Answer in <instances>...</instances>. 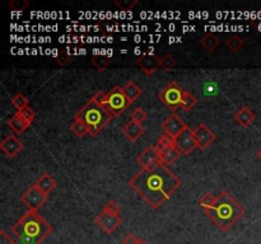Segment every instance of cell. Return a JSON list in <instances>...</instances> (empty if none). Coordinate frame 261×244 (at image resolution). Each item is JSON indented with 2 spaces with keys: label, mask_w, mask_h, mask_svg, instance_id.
I'll return each instance as SVG.
<instances>
[{
  "label": "cell",
  "mask_w": 261,
  "mask_h": 244,
  "mask_svg": "<svg viewBox=\"0 0 261 244\" xmlns=\"http://www.w3.org/2000/svg\"><path fill=\"white\" fill-rule=\"evenodd\" d=\"M129 186L152 209H158L180 188L181 181L167 165L161 164L153 170L141 169L130 179Z\"/></svg>",
  "instance_id": "cell-1"
},
{
  "label": "cell",
  "mask_w": 261,
  "mask_h": 244,
  "mask_svg": "<svg viewBox=\"0 0 261 244\" xmlns=\"http://www.w3.org/2000/svg\"><path fill=\"white\" fill-rule=\"evenodd\" d=\"M49 224L37 211L28 210L12 227V233L20 244H41L52 233Z\"/></svg>",
  "instance_id": "cell-2"
},
{
  "label": "cell",
  "mask_w": 261,
  "mask_h": 244,
  "mask_svg": "<svg viewBox=\"0 0 261 244\" xmlns=\"http://www.w3.org/2000/svg\"><path fill=\"white\" fill-rule=\"evenodd\" d=\"M204 213L222 232H228L245 215V209L228 192H221L215 204Z\"/></svg>",
  "instance_id": "cell-3"
},
{
  "label": "cell",
  "mask_w": 261,
  "mask_h": 244,
  "mask_svg": "<svg viewBox=\"0 0 261 244\" xmlns=\"http://www.w3.org/2000/svg\"><path fill=\"white\" fill-rule=\"evenodd\" d=\"M112 118L114 117L107 112L104 107L98 106L92 99L87 102L86 106L79 109L74 116V120L82 121L87 125L91 136H97L101 130L107 126V124Z\"/></svg>",
  "instance_id": "cell-4"
},
{
  "label": "cell",
  "mask_w": 261,
  "mask_h": 244,
  "mask_svg": "<svg viewBox=\"0 0 261 244\" xmlns=\"http://www.w3.org/2000/svg\"><path fill=\"white\" fill-rule=\"evenodd\" d=\"M130 104H131V102L127 98L123 88L116 85L107 93L105 109H106L112 117H118V116H120L121 113L127 111Z\"/></svg>",
  "instance_id": "cell-5"
},
{
  "label": "cell",
  "mask_w": 261,
  "mask_h": 244,
  "mask_svg": "<svg viewBox=\"0 0 261 244\" xmlns=\"http://www.w3.org/2000/svg\"><path fill=\"white\" fill-rule=\"evenodd\" d=\"M185 90L178 85L177 81H171L167 86H164L163 89L159 92L158 98L159 101L168 107L172 112H175L176 109L181 108V103H182V97H184Z\"/></svg>",
  "instance_id": "cell-6"
},
{
  "label": "cell",
  "mask_w": 261,
  "mask_h": 244,
  "mask_svg": "<svg viewBox=\"0 0 261 244\" xmlns=\"http://www.w3.org/2000/svg\"><path fill=\"white\" fill-rule=\"evenodd\" d=\"M20 201L23 202L31 211H37L41 206H43L47 202V195L41 192L37 187L33 184V186L29 187L23 195L20 196Z\"/></svg>",
  "instance_id": "cell-7"
},
{
  "label": "cell",
  "mask_w": 261,
  "mask_h": 244,
  "mask_svg": "<svg viewBox=\"0 0 261 244\" xmlns=\"http://www.w3.org/2000/svg\"><path fill=\"white\" fill-rule=\"evenodd\" d=\"M136 162L141 167V169L153 170L157 167H159L162 163L161 155L157 152L155 147H148L145 150L140 153L136 158Z\"/></svg>",
  "instance_id": "cell-8"
},
{
  "label": "cell",
  "mask_w": 261,
  "mask_h": 244,
  "mask_svg": "<svg viewBox=\"0 0 261 244\" xmlns=\"http://www.w3.org/2000/svg\"><path fill=\"white\" fill-rule=\"evenodd\" d=\"M96 224L98 225V228L104 233L112 234L123 224V219L120 218V215L110 214L107 211H105V210H102V213L96 218Z\"/></svg>",
  "instance_id": "cell-9"
},
{
  "label": "cell",
  "mask_w": 261,
  "mask_h": 244,
  "mask_svg": "<svg viewBox=\"0 0 261 244\" xmlns=\"http://www.w3.org/2000/svg\"><path fill=\"white\" fill-rule=\"evenodd\" d=\"M175 141L176 145H177V148L181 150L182 154H191V153L195 150V148H198V143H196L194 131H192L189 126L181 132L180 135L175 139Z\"/></svg>",
  "instance_id": "cell-10"
},
{
  "label": "cell",
  "mask_w": 261,
  "mask_h": 244,
  "mask_svg": "<svg viewBox=\"0 0 261 244\" xmlns=\"http://www.w3.org/2000/svg\"><path fill=\"white\" fill-rule=\"evenodd\" d=\"M186 127L187 125L185 124L184 121L181 120L176 113H172L171 116H168V117L163 121V124H162V129H163L164 134L172 136L173 139L177 138Z\"/></svg>",
  "instance_id": "cell-11"
},
{
  "label": "cell",
  "mask_w": 261,
  "mask_h": 244,
  "mask_svg": "<svg viewBox=\"0 0 261 244\" xmlns=\"http://www.w3.org/2000/svg\"><path fill=\"white\" fill-rule=\"evenodd\" d=\"M136 65L143 70L144 74L152 75L158 68H161V59L154 54H143L136 59Z\"/></svg>",
  "instance_id": "cell-12"
},
{
  "label": "cell",
  "mask_w": 261,
  "mask_h": 244,
  "mask_svg": "<svg viewBox=\"0 0 261 244\" xmlns=\"http://www.w3.org/2000/svg\"><path fill=\"white\" fill-rule=\"evenodd\" d=\"M194 135H195L196 143H198V148L200 150L207 149L210 144L214 143L215 135L214 132H212V130L208 126H205L204 124H200L195 130H194Z\"/></svg>",
  "instance_id": "cell-13"
},
{
  "label": "cell",
  "mask_w": 261,
  "mask_h": 244,
  "mask_svg": "<svg viewBox=\"0 0 261 244\" xmlns=\"http://www.w3.org/2000/svg\"><path fill=\"white\" fill-rule=\"evenodd\" d=\"M0 149L8 158H14L15 155L19 154L20 150L23 149V143L15 135H9L1 141Z\"/></svg>",
  "instance_id": "cell-14"
},
{
  "label": "cell",
  "mask_w": 261,
  "mask_h": 244,
  "mask_svg": "<svg viewBox=\"0 0 261 244\" xmlns=\"http://www.w3.org/2000/svg\"><path fill=\"white\" fill-rule=\"evenodd\" d=\"M155 149H157V148H155ZM157 152L159 153V155H161L162 163H163L164 165H167V167H168V165H171V164L175 163V162L177 161L178 158H180V155L182 154L176 144H175V145H172V147L157 149Z\"/></svg>",
  "instance_id": "cell-15"
},
{
  "label": "cell",
  "mask_w": 261,
  "mask_h": 244,
  "mask_svg": "<svg viewBox=\"0 0 261 244\" xmlns=\"http://www.w3.org/2000/svg\"><path fill=\"white\" fill-rule=\"evenodd\" d=\"M123 132L124 135L127 136L130 141L135 143V141H138L139 139L144 135L145 129L143 127V125L136 124L134 121H130V122H128V124L123 127Z\"/></svg>",
  "instance_id": "cell-16"
},
{
  "label": "cell",
  "mask_w": 261,
  "mask_h": 244,
  "mask_svg": "<svg viewBox=\"0 0 261 244\" xmlns=\"http://www.w3.org/2000/svg\"><path fill=\"white\" fill-rule=\"evenodd\" d=\"M256 116L255 113L249 108V107L244 106L241 108L238 109L237 112L235 115V120L238 125L241 127H249L250 125L253 124L254 121H255Z\"/></svg>",
  "instance_id": "cell-17"
},
{
  "label": "cell",
  "mask_w": 261,
  "mask_h": 244,
  "mask_svg": "<svg viewBox=\"0 0 261 244\" xmlns=\"http://www.w3.org/2000/svg\"><path fill=\"white\" fill-rule=\"evenodd\" d=\"M35 186L37 187L41 192H43L45 195H49V193H51L52 191L55 190V187H56V181H55L52 177H50L47 173H43L40 178L37 179Z\"/></svg>",
  "instance_id": "cell-18"
},
{
  "label": "cell",
  "mask_w": 261,
  "mask_h": 244,
  "mask_svg": "<svg viewBox=\"0 0 261 244\" xmlns=\"http://www.w3.org/2000/svg\"><path fill=\"white\" fill-rule=\"evenodd\" d=\"M8 126L13 130L17 134H23L27 129L29 127V125L26 124V121L23 118L20 117L19 113L15 112L12 117L9 118L8 121Z\"/></svg>",
  "instance_id": "cell-19"
},
{
  "label": "cell",
  "mask_w": 261,
  "mask_h": 244,
  "mask_svg": "<svg viewBox=\"0 0 261 244\" xmlns=\"http://www.w3.org/2000/svg\"><path fill=\"white\" fill-rule=\"evenodd\" d=\"M123 90L124 93H125V95H127L128 99H129L131 103L136 101V99L141 95V89L134 83V81H129V83L125 84V85L123 86Z\"/></svg>",
  "instance_id": "cell-20"
},
{
  "label": "cell",
  "mask_w": 261,
  "mask_h": 244,
  "mask_svg": "<svg viewBox=\"0 0 261 244\" xmlns=\"http://www.w3.org/2000/svg\"><path fill=\"white\" fill-rule=\"evenodd\" d=\"M219 43H221L219 38L215 35H213V33H208V35L204 36L200 41V45L204 49L207 50L208 52L214 51V50L219 46Z\"/></svg>",
  "instance_id": "cell-21"
},
{
  "label": "cell",
  "mask_w": 261,
  "mask_h": 244,
  "mask_svg": "<svg viewBox=\"0 0 261 244\" xmlns=\"http://www.w3.org/2000/svg\"><path fill=\"white\" fill-rule=\"evenodd\" d=\"M92 64L98 70H106L112 64V58L106 55H95L92 58Z\"/></svg>",
  "instance_id": "cell-22"
},
{
  "label": "cell",
  "mask_w": 261,
  "mask_h": 244,
  "mask_svg": "<svg viewBox=\"0 0 261 244\" xmlns=\"http://www.w3.org/2000/svg\"><path fill=\"white\" fill-rule=\"evenodd\" d=\"M70 130L74 132L75 135L79 136V138H83V136L89 135L88 127H87V125L84 124V122H82V121L74 120V122H73L72 126H70Z\"/></svg>",
  "instance_id": "cell-23"
},
{
  "label": "cell",
  "mask_w": 261,
  "mask_h": 244,
  "mask_svg": "<svg viewBox=\"0 0 261 244\" xmlns=\"http://www.w3.org/2000/svg\"><path fill=\"white\" fill-rule=\"evenodd\" d=\"M196 103H198V99H196L191 93L185 90L184 97H182V103H181V108L187 112V111H190L191 108H194V107L196 106Z\"/></svg>",
  "instance_id": "cell-24"
},
{
  "label": "cell",
  "mask_w": 261,
  "mask_h": 244,
  "mask_svg": "<svg viewBox=\"0 0 261 244\" xmlns=\"http://www.w3.org/2000/svg\"><path fill=\"white\" fill-rule=\"evenodd\" d=\"M12 104L17 108V111H22L23 108L28 107V99L22 93H17L14 97L12 98Z\"/></svg>",
  "instance_id": "cell-25"
},
{
  "label": "cell",
  "mask_w": 261,
  "mask_h": 244,
  "mask_svg": "<svg viewBox=\"0 0 261 244\" xmlns=\"http://www.w3.org/2000/svg\"><path fill=\"white\" fill-rule=\"evenodd\" d=\"M176 141L175 139L172 138V136L167 135V134H164L163 135L159 136V139H158L157 144H155L154 147L157 148V149H162V148H168V147H172V145H175Z\"/></svg>",
  "instance_id": "cell-26"
},
{
  "label": "cell",
  "mask_w": 261,
  "mask_h": 244,
  "mask_svg": "<svg viewBox=\"0 0 261 244\" xmlns=\"http://www.w3.org/2000/svg\"><path fill=\"white\" fill-rule=\"evenodd\" d=\"M18 113H19V116L22 118H23L24 121H26V124L29 125L31 126L32 122L35 121V117H36V113L35 111L31 108V107H26V108H23L22 111H17Z\"/></svg>",
  "instance_id": "cell-27"
},
{
  "label": "cell",
  "mask_w": 261,
  "mask_h": 244,
  "mask_svg": "<svg viewBox=\"0 0 261 244\" xmlns=\"http://www.w3.org/2000/svg\"><path fill=\"white\" fill-rule=\"evenodd\" d=\"M176 65H177V61H176V59L173 58V56H171V55H166V56H163V58L161 59V68L163 70H166V72L172 70Z\"/></svg>",
  "instance_id": "cell-28"
},
{
  "label": "cell",
  "mask_w": 261,
  "mask_h": 244,
  "mask_svg": "<svg viewBox=\"0 0 261 244\" xmlns=\"http://www.w3.org/2000/svg\"><path fill=\"white\" fill-rule=\"evenodd\" d=\"M146 117H148V115H146V112L143 108H135L134 111L130 113V118H131V121H134V122L140 125L145 121Z\"/></svg>",
  "instance_id": "cell-29"
},
{
  "label": "cell",
  "mask_w": 261,
  "mask_h": 244,
  "mask_svg": "<svg viewBox=\"0 0 261 244\" xmlns=\"http://www.w3.org/2000/svg\"><path fill=\"white\" fill-rule=\"evenodd\" d=\"M227 46H228V49L236 52L238 51V50L242 49V46H244V41L238 37V36H232V37H230V40L227 41Z\"/></svg>",
  "instance_id": "cell-30"
},
{
  "label": "cell",
  "mask_w": 261,
  "mask_h": 244,
  "mask_svg": "<svg viewBox=\"0 0 261 244\" xmlns=\"http://www.w3.org/2000/svg\"><path fill=\"white\" fill-rule=\"evenodd\" d=\"M199 204H200V206L203 207L204 210L210 209V207L215 204V197L212 195V193H205L204 196H201Z\"/></svg>",
  "instance_id": "cell-31"
},
{
  "label": "cell",
  "mask_w": 261,
  "mask_h": 244,
  "mask_svg": "<svg viewBox=\"0 0 261 244\" xmlns=\"http://www.w3.org/2000/svg\"><path fill=\"white\" fill-rule=\"evenodd\" d=\"M8 5L10 6L12 10H15V12H22L24 9L28 6V1L27 0H10L8 3Z\"/></svg>",
  "instance_id": "cell-32"
},
{
  "label": "cell",
  "mask_w": 261,
  "mask_h": 244,
  "mask_svg": "<svg viewBox=\"0 0 261 244\" xmlns=\"http://www.w3.org/2000/svg\"><path fill=\"white\" fill-rule=\"evenodd\" d=\"M115 4L121 10H131L138 4V1L136 0H116Z\"/></svg>",
  "instance_id": "cell-33"
},
{
  "label": "cell",
  "mask_w": 261,
  "mask_h": 244,
  "mask_svg": "<svg viewBox=\"0 0 261 244\" xmlns=\"http://www.w3.org/2000/svg\"><path fill=\"white\" fill-rule=\"evenodd\" d=\"M56 61H58V64L60 66H65L69 64L70 55H69V52L66 51V49L60 50V51L58 52V55H56Z\"/></svg>",
  "instance_id": "cell-34"
},
{
  "label": "cell",
  "mask_w": 261,
  "mask_h": 244,
  "mask_svg": "<svg viewBox=\"0 0 261 244\" xmlns=\"http://www.w3.org/2000/svg\"><path fill=\"white\" fill-rule=\"evenodd\" d=\"M104 210L110 214H115V215H119L121 211V207L116 201H110L109 204L104 207Z\"/></svg>",
  "instance_id": "cell-35"
},
{
  "label": "cell",
  "mask_w": 261,
  "mask_h": 244,
  "mask_svg": "<svg viewBox=\"0 0 261 244\" xmlns=\"http://www.w3.org/2000/svg\"><path fill=\"white\" fill-rule=\"evenodd\" d=\"M106 98H107V93H105V92H102V90H100V92H97L95 95H93L92 101L96 102V103H97L98 106L104 107V108H105V103H106Z\"/></svg>",
  "instance_id": "cell-36"
},
{
  "label": "cell",
  "mask_w": 261,
  "mask_h": 244,
  "mask_svg": "<svg viewBox=\"0 0 261 244\" xmlns=\"http://www.w3.org/2000/svg\"><path fill=\"white\" fill-rule=\"evenodd\" d=\"M0 244H17L4 230H0Z\"/></svg>",
  "instance_id": "cell-37"
},
{
  "label": "cell",
  "mask_w": 261,
  "mask_h": 244,
  "mask_svg": "<svg viewBox=\"0 0 261 244\" xmlns=\"http://www.w3.org/2000/svg\"><path fill=\"white\" fill-rule=\"evenodd\" d=\"M138 241H139L138 237H135L134 234H129V236H127L125 238H124L123 244H136L138 243Z\"/></svg>",
  "instance_id": "cell-38"
},
{
  "label": "cell",
  "mask_w": 261,
  "mask_h": 244,
  "mask_svg": "<svg viewBox=\"0 0 261 244\" xmlns=\"http://www.w3.org/2000/svg\"><path fill=\"white\" fill-rule=\"evenodd\" d=\"M136 244H148V242H145L144 241V239H141V238H139V241H138V243Z\"/></svg>",
  "instance_id": "cell-39"
},
{
  "label": "cell",
  "mask_w": 261,
  "mask_h": 244,
  "mask_svg": "<svg viewBox=\"0 0 261 244\" xmlns=\"http://www.w3.org/2000/svg\"><path fill=\"white\" fill-rule=\"evenodd\" d=\"M256 155H258V158L261 161V148L258 150V153H256Z\"/></svg>",
  "instance_id": "cell-40"
}]
</instances>
